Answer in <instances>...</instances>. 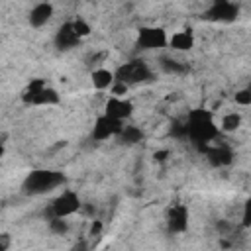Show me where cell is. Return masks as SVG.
<instances>
[{
    "label": "cell",
    "instance_id": "obj_1",
    "mask_svg": "<svg viewBox=\"0 0 251 251\" xmlns=\"http://www.w3.org/2000/svg\"><path fill=\"white\" fill-rule=\"evenodd\" d=\"M184 127H186V137H190L192 143H198V145H208L222 133L220 124L216 122V116L212 114V110H206V108L190 110L186 116Z\"/></svg>",
    "mask_w": 251,
    "mask_h": 251
},
{
    "label": "cell",
    "instance_id": "obj_2",
    "mask_svg": "<svg viewBox=\"0 0 251 251\" xmlns=\"http://www.w3.org/2000/svg\"><path fill=\"white\" fill-rule=\"evenodd\" d=\"M63 180H65L63 175L57 171H47V169L31 171L24 180V190L27 194H43L63 184Z\"/></svg>",
    "mask_w": 251,
    "mask_h": 251
},
{
    "label": "cell",
    "instance_id": "obj_3",
    "mask_svg": "<svg viewBox=\"0 0 251 251\" xmlns=\"http://www.w3.org/2000/svg\"><path fill=\"white\" fill-rule=\"evenodd\" d=\"M22 98L25 104H31V106H55L61 102L59 92L49 84H45L43 80H31Z\"/></svg>",
    "mask_w": 251,
    "mask_h": 251
},
{
    "label": "cell",
    "instance_id": "obj_4",
    "mask_svg": "<svg viewBox=\"0 0 251 251\" xmlns=\"http://www.w3.org/2000/svg\"><path fill=\"white\" fill-rule=\"evenodd\" d=\"M137 49L143 51H153V49H163L169 47V35L163 27L157 25H143L137 31V39H135Z\"/></svg>",
    "mask_w": 251,
    "mask_h": 251
},
{
    "label": "cell",
    "instance_id": "obj_5",
    "mask_svg": "<svg viewBox=\"0 0 251 251\" xmlns=\"http://www.w3.org/2000/svg\"><path fill=\"white\" fill-rule=\"evenodd\" d=\"M114 73H116V80L127 84V86L133 82H143L151 76V71L145 61H129V63L118 67Z\"/></svg>",
    "mask_w": 251,
    "mask_h": 251
},
{
    "label": "cell",
    "instance_id": "obj_6",
    "mask_svg": "<svg viewBox=\"0 0 251 251\" xmlns=\"http://www.w3.org/2000/svg\"><path fill=\"white\" fill-rule=\"evenodd\" d=\"M80 210V196L75 190H63L51 204V214L53 218H71Z\"/></svg>",
    "mask_w": 251,
    "mask_h": 251
},
{
    "label": "cell",
    "instance_id": "obj_7",
    "mask_svg": "<svg viewBox=\"0 0 251 251\" xmlns=\"http://www.w3.org/2000/svg\"><path fill=\"white\" fill-rule=\"evenodd\" d=\"M122 129H124V122H118V120L102 114V116L96 118V122L92 126V137L96 141H106L114 135H120Z\"/></svg>",
    "mask_w": 251,
    "mask_h": 251
},
{
    "label": "cell",
    "instance_id": "obj_8",
    "mask_svg": "<svg viewBox=\"0 0 251 251\" xmlns=\"http://www.w3.org/2000/svg\"><path fill=\"white\" fill-rule=\"evenodd\" d=\"M104 114L118 120V122H124L126 118H129L133 114V102L129 98H118V96H110L104 104Z\"/></svg>",
    "mask_w": 251,
    "mask_h": 251
},
{
    "label": "cell",
    "instance_id": "obj_9",
    "mask_svg": "<svg viewBox=\"0 0 251 251\" xmlns=\"http://www.w3.org/2000/svg\"><path fill=\"white\" fill-rule=\"evenodd\" d=\"M78 43H80V37H78L76 31L73 29V24H71V22H65V24L57 29V33H55V45H57L59 49H63V51H69V49L76 47Z\"/></svg>",
    "mask_w": 251,
    "mask_h": 251
},
{
    "label": "cell",
    "instance_id": "obj_10",
    "mask_svg": "<svg viewBox=\"0 0 251 251\" xmlns=\"http://www.w3.org/2000/svg\"><path fill=\"white\" fill-rule=\"evenodd\" d=\"M237 16V6L231 2H214L208 10V18L216 22H229Z\"/></svg>",
    "mask_w": 251,
    "mask_h": 251
},
{
    "label": "cell",
    "instance_id": "obj_11",
    "mask_svg": "<svg viewBox=\"0 0 251 251\" xmlns=\"http://www.w3.org/2000/svg\"><path fill=\"white\" fill-rule=\"evenodd\" d=\"M51 16H53V4H49V2L33 4L29 10V24L33 27H41L51 20Z\"/></svg>",
    "mask_w": 251,
    "mask_h": 251
},
{
    "label": "cell",
    "instance_id": "obj_12",
    "mask_svg": "<svg viewBox=\"0 0 251 251\" xmlns=\"http://www.w3.org/2000/svg\"><path fill=\"white\" fill-rule=\"evenodd\" d=\"M169 47L173 51H188L194 47V33L190 29H178L169 35Z\"/></svg>",
    "mask_w": 251,
    "mask_h": 251
},
{
    "label": "cell",
    "instance_id": "obj_13",
    "mask_svg": "<svg viewBox=\"0 0 251 251\" xmlns=\"http://www.w3.org/2000/svg\"><path fill=\"white\" fill-rule=\"evenodd\" d=\"M90 80H92V86L96 90H108L116 82V73L110 71V69H106V67H98V69L92 71Z\"/></svg>",
    "mask_w": 251,
    "mask_h": 251
},
{
    "label": "cell",
    "instance_id": "obj_14",
    "mask_svg": "<svg viewBox=\"0 0 251 251\" xmlns=\"http://www.w3.org/2000/svg\"><path fill=\"white\" fill-rule=\"evenodd\" d=\"M167 224H169V229L171 231H184L188 227V212L184 206H173L171 212H169V218H167Z\"/></svg>",
    "mask_w": 251,
    "mask_h": 251
},
{
    "label": "cell",
    "instance_id": "obj_15",
    "mask_svg": "<svg viewBox=\"0 0 251 251\" xmlns=\"http://www.w3.org/2000/svg\"><path fill=\"white\" fill-rule=\"evenodd\" d=\"M206 157L216 167H224V165H229L233 161V153L226 145H214V147L206 149Z\"/></svg>",
    "mask_w": 251,
    "mask_h": 251
},
{
    "label": "cell",
    "instance_id": "obj_16",
    "mask_svg": "<svg viewBox=\"0 0 251 251\" xmlns=\"http://www.w3.org/2000/svg\"><path fill=\"white\" fill-rule=\"evenodd\" d=\"M239 126H241V114L237 112H226L220 120V131H226V133L235 131Z\"/></svg>",
    "mask_w": 251,
    "mask_h": 251
},
{
    "label": "cell",
    "instance_id": "obj_17",
    "mask_svg": "<svg viewBox=\"0 0 251 251\" xmlns=\"http://www.w3.org/2000/svg\"><path fill=\"white\" fill-rule=\"evenodd\" d=\"M120 139L124 143H137V141L143 139V131L137 126H124V129L120 133Z\"/></svg>",
    "mask_w": 251,
    "mask_h": 251
},
{
    "label": "cell",
    "instance_id": "obj_18",
    "mask_svg": "<svg viewBox=\"0 0 251 251\" xmlns=\"http://www.w3.org/2000/svg\"><path fill=\"white\" fill-rule=\"evenodd\" d=\"M71 24H73V29L76 31V35H78L80 39L86 37V35H90V31H92V29H90V24H88L86 20H82V18H75Z\"/></svg>",
    "mask_w": 251,
    "mask_h": 251
},
{
    "label": "cell",
    "instance_id": "obj_19",
    "mask_svg": "<svg viewBox=\"0 0 251 251\" xmlns=\"http://www.w3.org/2000/svg\"><path fill=\"white\" fill-rule=\"evenodd\" d=\"M49 227H51V231H53V233H57V235H63V233H67V229H69V224H67V220H65V218H51V222H49Z\"/></svg>",
    "mask_w": 251,
    "mask_h": 251
},
{
    "label": "cell",
    "instance_id": "obj_20",
    "mask_svg": "<svg viewBox=\"0 0 251 251\" xmlns=\"http://www.w3.org/2000/svg\"><path fill=\"white\" fill-rule=\"evenodd\" d=\"M235 102L241 104V106H247L251 104V88H245V90H239L235 94Z\"/></svg>",
    "mask_w": 251,
    "mask_h": 251
},
{
    "label": "cell",
    "instance_id": "obj_21",
    "mask_svg": "<svg viewBox=\"0 0 251 251\" xmlns=\"http://www.w3.org/2000/svg\"><path fill=\"white\" fill-rule=\"evenodd\" d=\"M163 63H165L163 67H165V69H167L169 73H173V71H175V73H182V71H184V67H182V65H178V61H171V59H163Z\"/></svg>",
    "mask_w": 251,
    "mask_h": 251
},
{
    "label": "cell",
    "instance_id": "obj_22",
    "mask_svg": "<svg viewBox=\"0 0 251 251\" xmlns=\"http://www.w3.org/2000/svg\"><path fill=\"white\" fill-rule=\"evenodd\" d=\"M10 245V239H8V233H2V243H0V251H6Z\"/></svg>",
    "mask_w": 251,
    "mask_h": 251
},
{
    "label": "cell",
    "instance_id": "obj_23",
    "mask_svg": "<svg viewBox=\"0 0 251 251\" xmlns=\"http://www.w3.org/2000/svg\"><path fill=\"white\" fill-rule=\"evenodd\" d=\"M100 227H102V224H100V222H94V224H92V227H90L92 235H94V233H98V231H100Z\"/></svg>",
    "mask_w": 251,
    "mask_h": 251
},
{
    "label": "cell",
    "instance_id": "obj_24",
    "mask_svg": "<svg viewBox=\"0 0 251 251\" xmlns=\"http://www.w3.org/2000/svg\"><path fill=\"white\" fill-rule=\"evenodd\" d=\"M167 155H169L167 151H159V153H155V159H159V161H163V159H165Z\"/></svg>",
    "mask_w": 251,
    "mask_h": 251
}]
</instances>
